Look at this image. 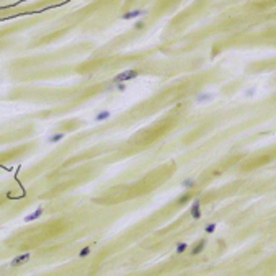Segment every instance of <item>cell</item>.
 <instances>
[{"mask_svg":"<svg viewBox=\"0 0 276 276\" xmlns=\"http://www.w3.org/2000/svg\"><path fill=\"white\" fill-rule=\"evenodd\" d=\"M245 95H247V97H253V95H255V88H252V90H247V93H245Z\"/></svg>","mask_w":276,"mask_h":276,"instance_id":"cell-17","label":"cell"},{"mask_svg":"<svg viewBox=\"0 0 276 276\" xmlns=\"http://www.w3.org/2000/svg\"><path fill=\"white\" fill-rule=\"evenodd\" d=\"M144 26H145V23H144L142 20H139V21H136V25H134V28H136V30H142Z\"/></svg>","mask_w":276,"mask_h":276,"instance_id":"cell-16","label":"cell"},{"mask_svg":"<svg viewBox=\"0 0 276 276\" xmlns=\"http://www.w3.org/2000/svg\"><path fill=\"white\" fill-rule=\"evenodd\" d=\"M90 252H92V247L87 245V247H83L80 252H79V256H80V258H87V256L90 255Z\"/></svg>","mask_w":276,"mask_h":276,"instance_id":"cell-12","label":"cell"},{"mask_svg":"<svg viewBox=\"0 0 276 276\" xmlns=\"http://www.w3.org/2000/svg\"><path fill=\"white\" fill-rule=\"evenodd\" d=\"M190 213H191V217H193V219H201V201L200 200L193 201Z\"/></svg>","mask_w":276,"mask_h":276,"instance_id":"cell-4","label":"cell"},{"mask_svg":"<svg viewBox=\"0 0 276 276\" xmlns=\"http://www.w3.org/2000/svg\"><path fill=\"white\" fill-rule=\"evenodd\" d=\"M213 100H214V95L209 93V92L200 93V95H196V98H195L196 103H208V101H213Z\"/></svg>","mask_w":276,"mask_h":276,"instance_id":"cell-5","label":"cell"},{"mask_svg":"<svg viewBox=\"0 0 276 276\" xmlns=\"http://www.w3.org/2000/svg\"><path fill=\"white\" fill-rule=\"evenodd\" d=\"M216 230V224H208L206 226V234H213Z\"/></svg>","mask_w":276,"mask_h":276,"instance_id":"cell-15","label":"cell"},{"mask_svg":"<svg viewBox=\"0 0 276 276\" xmlns=\"http://www.w3.org/2000/svg\"><path fill=\"white\" fill-rule=\"evenodd\" d=\"M137 75H139V72H137V70H126V72H121V74H118L116 77H114V79H113V83L132 80V79H136Z\"/></svg>","mask_w":276,"mask_h":276,"instance_id":"cell-1","label":"cell"},{"mask_svg":"<svg viewBox=\"0 0 276 276\" xmlns=\"http://www.w3.org/2000/svg\"><path fill=\"white\" fill-rule=\"evenodd\" d=\"M31 258V255L30 253H21V255H18V256H15L13 260H12V263L10 265L13 266V268H18V266H21V265H25L28 260Z\"/></svg>","mask_w":276,"mask_h":276,"instance_id":"cell-3","label":"cell"},{"mask_svg":"<svg viewBox=\"0 0 276 276\" xmlns=\"http://www.w3.org/2000/svg\"><path fill=\"white\" fill-rule=\"evenodd\" d=\"M190 200H191V195H190V193H185V195H182V196L178 198L177 203H178V204H185V203L190 201Z\"/></svg>","mask_w":276,"mask_h":276,"instance_id":"cell-13","label":"cell"},{"mask_svg":"<svg viewBox=\"0 0 276 276\" xmlns=\"http://www.w3.org/2000/svg\"><path fill=\"white\" fill-rule=\"evenodd\" d=\"M204 247H206V240L203 239V240H200V242H198L196 245L193 247V250H191V255H200L203 250H204Z\"/></svg>","mask_w":276,"mask_h":276,"instance_id":"cell-6","label":"cell"},{"mask_svg":"<svg viewBox=\"0 0 276 276\" xmlns=\"http://www.w3.org/2000/svg\"><path fill=\"white\" fill-rule=\"evenodd\" d=\"M188 250V243L186 242H178L177 243V248H175V255H182Z\"/></svg>","mask_w":276,"mask_h":276,"instance_id":"cell-10","label":"cell"},{"mask_svg":"<svg viewBox=\"0 0 276 276\" xmlns=\"http://www.w3.org/2000/svg\"><path fill=\"white\" fill-rule=\"evenodd\" d=\"M43 214V208H39V209H36L34 213H31L30 216H26L25 217V222H31V221H36V219H39V216Z\"/></svg>","mask_w":276,"mask_h":276,"instance_id":"cell-7","label":"cell"},{"mask_svg":"<svg viewBox=\"0 0 276 276\" xmlns=\"http://www.w3.org/2000/svg\"><path fill=\"white\" fill-rule=\"evenodd\" d=\"M182 186H183V190H191V188H195V186H196V180H195V178H186V180H183V182H182Z\"/></svg>","mask_w":276,"mask_h":276,"instance_id":"cell-8","label":"cell"},{"mask_svg":"<svg viewBox=\"0 0 276 276\" xmlns=\"http://www.w3.org/2000/svg\"><path fill=\"white\" fill-rule=\"evenodd\" d=\"M64 137H66V134H64V132H57V134H53V136L48 139V142L49 144H56V142H61Z\"/></svg>","mask_w":276,"mask_h":276,"instance_id":"cell-9","label":"cell"},{"mask_svg":"<svg viewBox=\"0 0 276 276\" xmlns=\"http://www.w3.org/2000/svg\"><path fill=\"white\" fill-rule=\"evenodd\" d=\"M111 116V113L110 111H100V113H97V116H95V121H97V123H100V121H106L108 118Z\"/></svg>","mask_w":276,"mask_h":276,"instance_id":"cell-11","label":"cell"},{"mask_svg":"<svg viewBox=\"0 0 276 276\" xmlns=\"http://www.w3.org/2000/svg\"><path fill=\"white\" fill-rule=\"evenodd\" d=\"M147 15V10H142V8H136V10H131V12H127V13H124L123 16V20H134V18H139V16H145Z\"/></svg>","mask_w":276,"mask_h":276,"instance_id":"cell-2","label":"cell"},{"mask_svg":"<svg viewBox=\"0 0 276 276\" xmlns=\"http://www.w3.org/2000/svg\"><path fill=\"white\" fill-rule=\"evenodd\" d=\"M114 88H116L118 92H124V90H126V83L124 82H118V83H114Z\"/></svg>","mask_w":276,"mask_h":276,"instance_id":"cell-14","label":"cell"}]
</instances>
